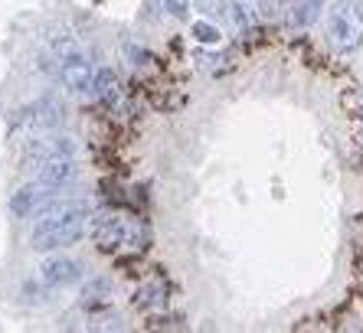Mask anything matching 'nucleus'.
Wrapping results in <instances>:
<instances>
[{
  "label": "nucleus",
  "mask_w": 363,
  "mask_h": 333,
  "mask_svg": "<svg viewBox=\"0 0 363 333\" xmlns=\"http://www.w3.org/2000/svg\"><path fill=\"white\" fill-rule=\"evenodd\" d=\"M328 43L347 56L363 46V0H334L328 10Z\"/></svg>",
  "instance_id": "1"
},
{
  "label": "nucleus",
  "mask_w": 363,
  "mask_h": 333,
  "mask_svg": "<svg viewBox=\"0 0 363 333\" xmlns=\"http://www.w3.org/2000/svg\"><path fill=\"white\" fill-rule=\"evenodd\" d=\"M85 222H89V209H79V213H69V216H56V219H33V242L36 252H56L66 249V245H76L85 232Z\"/></svg>",
  "instance_id": "2"
},
{
  "label": "nucleus",
  "mask_w": 363,
  "mask_h": 333,
  "mask_svg": "<svg viewBox=\"0 0 363 333\" xmlns=\"http://www.w3.org/2000/svg\"><path fill=\"white\" fill-rule=\"evenodd\" d=\"M56 72H60V82L66 85L72 95H85L95 92V72L92 62L79 50L72 40H60L56 43Z\"/></svg>",
  "instance_id": "3"
},
{
  "label": "nucleus",
  "mask_w": 363,
  "mask_h": 333,
  "mask_svg": "<svg viewBox=\"0 0 363 333\" xmlns=\"http://www.w3.org/2000/svg\"><path fill=\"white\" fill-rule=\"evenodd\" d=\"M92 239L101 252H115V249H141L138 242H141V232H138V225H131L125 216L118 213H99L92 219Z\"/></svg>",
  "instance_id": "4"
},
{
  "label": "nucleus",
  "mask_w": 363,
  "mask_h": 333,
  "mask_svg": "<svg viewBox=\"0 0 363 333\" xmlns=\"http://www.w3.org/2000/svg\"><path fill=\"white\" fill-rule=\"evenodd\" d=\"M76 176H79L76 154H56V157L43 160V164L36 166V180H40L43 186H50V190H62V186L76 184Z\"/></svg>",
  "instance_id": "5"
},
{
  "label": "nucleus",
  "mask_w": 363,
  "mask_h": 333,
  "mask_svg": "<svg viewBox=\"0 0 363 333\" xmlns=\"http://www.w3.org/2000/svg\"><path fill=\"white\" fill-rule=\"evenodd\" d=\"M40 278L46 288H69V284H79L85 278V265L69 255H52V259L43 261Z\"/></svg>",
  "instance_id": "6"
},
{
  "label": "nucleus",
  "mask_w": 363,
  "mask_h": 333,
  "mask_svg": "<svg viewBox=\"0 0 363 333\" xmlns=\"http://www.w3.org/2000/svg\"><path fill=\"white\" fill-rule=\"evenodd\" d=\"M50 200H52V190L36 180V184L23 186L20 193H13V200H10V213H13V216H33L36 209H40L43 203H50Z\"/></svg>",
  "instance_id": "7"
},
{
  "label": "nucleus",
  "mask_w": 363,
  "mask_h": 333,
  "mask_svg": "<svg viewBox=\"0 0 363 333\" xmlns=\"http://www.w3.org/2000/svg\"><path fill=\"white\" fill-rule=\"evenodd\" d=\"M56 154H76V144H72V137H66V134L40 137V141L30 144V150H26V160H30L33 166H40L43 160L56 157Z\"/></svg>",
  "instance_id": "8"
},
{
  "label": "nucleus",
  "mask_w": 363,
  "mask_h": 333,
  "mask_svg": "<svg viewBox=\"0 0 363 333\" xmlns=\"http://www.w3.org/2000/svg\"><path fill=\"white\" fill-rule=\"evenodd\" d=\"M95 95L101 98L105 108H121L125 92H121V79L115 69H99V72H95Z\"/></svg>",
  "instance_id": "9"
},
{
  "label": "nucleus",
  "mask_w": 363,
  "mask_h": 333,
  "mask_svg": "<svg viewBox=\"0 0 363 333\" xmlns=\"http://www.w3.org/2000/svg\"><path fill=\"white\" fill-rule=\"evenodd\" d=\"M318 17H321V0H291L285 20L291 30H304V26H311Z\"/></svg>",
  "instance_id": "10"
},
{
  "label": "nucleus",
  "mask_w": 363,
  "mask_h": 333,
  "mask_svg": "<svg viewBox=\"0 0 363 333\" xmlns=\"http://www.w3.org/2000/svg\"><path fill=\"white\" fill-rule=\"evenodd\" d=\"M135 304L141 310H161L167 304V288L161 281H147L135 291Z\"/></svg>",
  "instance_id": "11"
},
{
  "label": "nucleus",
  "mask_w": 363,
  "mask_h": 333,
  "mask_svg": "<svg viewBox=\"0 0 363 333\" xmlns=\"http://www.w3.org/2000/svg\"><path fill=\"white\" fill-rule=\"evenodd\" d=\"M108 298H111V281H105V278H92V281H85L82 307H101V304H108Z\"/></svg>",
  "instance_id": "12"
},
{
  "label": "nucleus",
  "mask_w": 363,
  "mask_h": 333,
  "mask_svg": "<svg viewBox=\"0 0 363 333\" xmlns=\"http://www.w3.org/2000/svg\"><path fill=\"white\" fill-rule=\"evenodd\" d=\"M36 128H56L62 121V105L56 98H43L40 105H36Z\"/></svg>",
  "instance_id": "13"
},
{
  "label": "nucleus",
  "mask_w": 363,
  "mask_h": 333,
  "mask_svg": "<svg viewBox=\"0 0 363 333\" xmlns=\"http://www.w3.org/2000/svg\"><path fill=\"white\" fill-rule=\"evenodd\" d=\"M190 33H194V40L200 43V46H216V43H220V26H213V23H194L190 26Z\"/></svg>",
  "instance_id": "14"
},
{
  "label": "nucleus",
  "mask_w": 363,
  "mask_h": 333,
  "mask_svg": "<svg viewBox=\"0 0 363 333\" xmlns=\"http://www.w3.org/2000/svg\"><path fill=\"white\" fill-rule=\"evenodd\" d=\"M229 13H233V23H236V30H249V26H252V10L245 7L242 0L229 4Z\"/></svg>",
  "instance_id": "15"
},
{
  "label": "nucleus",
  "mask_w": 363,
  "mask_h": 333,
  "mask_svg": "<svg viewBox=\"0 0 363 333\" xmlns=\"http://www.w3.org/2000/svg\"><path fill=\"white\" fill-rule=\"evenodd\" d=\"M164 7V13H170L174 20H186L190 17V0H157Z\"/></svg>",
  "instance_id": "16"
},
{
  "label": "nucleus",
  "mask_w": 363,
  "mask_h": 333,
  "mask_svg": "<svg viewBox=\"0 0 363 333\" xmlns=\"http://www.w3.org/2000/svg\"><path fill=\"white\" fill-rule=\"evenodd\" d=\"M194 4L206 17H223V13H229V0H194Z\"/></svg>",
  "instance_id": "17"
},
{
  "label": "nucleus",
  "mask_w": 363,
  "mask_h": 333,
  "mask_svg": "<svg viewBox=\"0 0 363 333\" xmlns=\"http://www.w3.org/2000/svg\"><path fill=\"white\" fill-rule=\"evenodd\" d=\"M128 59H131V66H147V62H151V56H147L141 46H131V43H128Z\"/></svg>",
  "instance_id": "18"
},
{
  "label": "nucleus",
  "mask_w": 363,
  "mask_h": 333,
  "mask_svg": "<svg viewBox=\"0 0 363 333\" xmlns=\"http://www.w3.org/2000/svg\"><path fill=\"white\" fill-rule=\"evenodd\" d=\"M200 59H203V62H206V66H210V69H220L223 62H229L226 56H200Z\"/></svg>",
  "instance_id": "19"
},
{
  "label": "nucleus",
  "mask_w": 363,
  "mask_h": 333,
  "mask_svg": "<svg viewBox=\"0 0 363 333\" xmlns=\"http://www.w3.org/2000/svg\"><path fill=\"white\" fill-rule=\"evenodd\" d=\"M259 7H262V13H269V7H272V0H255Z\"/></svg>",
  "instance_id": "20"
}]
</instances>
